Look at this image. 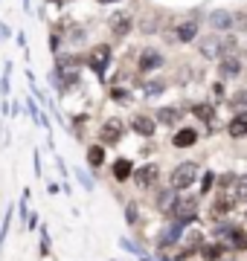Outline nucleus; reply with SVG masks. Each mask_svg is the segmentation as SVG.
Returning <instances> with one entry per match:
<instances>
[{"instance_id": "obj_12", "label": "nucleus", "mask_w": 247, "mask_h": 261, "mask_svg": "<svg viewBox=\"0 0 247 261\" xmlns=\"http://www.w3.org/2000/svg\"><path fill=\"white\" fill-rule=\"evenodd\" d=\"M131 130L140 134L143 140H152L154 130H157V119L154 116H145V113H137V116H131Z\"/></svg>"}, {"instance_id": "obj_13", "label": "nucleus", "mask_w": 247, "mask_h": 261, "mask_svg": "<svg viewBox=\"0 0 247 261\" xmlns=\"http://www.w3.org/2000/svg\"><path fill=\"white\" fill-rule=\"evenodd\" d=\"M171 215L192 224V221H195V215H198V197H181V200L175 203V209H171Z\"/></svg>"}, {"instance_id": "obj_5", "label": "nucleus", "mask_w": 247, "mask_h": 261, "mask_svg": "<svg viewBox=\"0 0 247 261\" xmlns=\"http://www.w3.org/2000/svg\"><path fill=\"white\" fill-rule=\"evenodd\" d=\"M166 67V56H163L160 49H154V47H143L140 49V58H137V70L143 75L154 73V70H163Z\"/></svg>"}, {"instance_id": "obj_22", "label": "nucleus", "mask_w": 247, "mask_h": 261, "mask_svg": "<svg viewBox=\"0 0 247 261\" xmlns=\"http://www.w3.org/2000/svg\"><path fill=\"white\" fill-rule=\"evenodd\" d=\"M221 49H224V56H236L238 53V38L233 32H224L221 35Z\"/></svg>"}, {"instance_id": "obj_20", "label": "nucleus", "mask_w": 247, "mask_h": 261, "mask_svg": "<svg viewBox=\"0 0 247 261\" xmlns=\"http://www.w3.org/2000/svg\"><path fill=\"white\" fill-rule=\"evenodd\" d=\"M183 111H178V108H160L157 111V122H163V125H169V128H175L178 122H181Z\"/></svg>"}, {"instance_id": "obj_29", "label": "nucleus", "mask_w": 247, "mask_h": 261, "mask_svg": "<svg viewBox=\"0 0 247 261\" xmlns=\"http://www.w3.org/2000/svg\"><path fill=\"white\" fill-rule=\"evenodd\" d=\"M230 105H233L236 111H247V87H244V90H238V93L230 99Z\"/></svg>"}, {"instance_id": "obj_18", "label": "nucleus", "mask_w": 247, "mask_h": 261, "mask_svg": "<svg viewBox=\"0 0 247 261\" xmlns=\"http://www.w3.org/2000/svg\"><path fill=\"white\" fill-rule=\"evenodd\" d=\"M230 200H233V203H247V174L236 177V183L230 189Z\"/></svg>"}, {"instance_id": "obj_10", "label": "nucleus", "mask_w": 247, "mask_h": 261, "mask_svg": "<svg viewBox=\"0 0 247 261\" xmlns=\"http://www.w3.org/2000/svg\"><path fill=\"white\" fill-rule=\"evenodd\" d=\"M157 177H160V168L154 166V163H145L143 168H134V186H140V189H152L154 183H157Z\"/></svg>"}, {"instance_id": "obj_4", "label": "nucleus", "mask_w": 247, "mask_h": 261, "mask_svg": "<svg viewBox=\"0 0 247 261\" xmlns=\"http://www.w3.org/2000/svg\"><path fill=\"white\" fill-rule=\"evenodd\" d=\"M201 20H204V15H192V18H183L178 20V27L171 29L175 32V44H195L201 35Z\"/></svg>"}, {"instance_id": "obj_2", "label": "nucleus", "mask_w": 247, "mask_h": 261, "mask_svg": "<svg viewBox=\"0 0 247 261\" xmlns=\"http://www.w3.org/2000/svg\"><path fill=\"white\" fill-rule=\"evenodd\" d=\"M134 27H137V18H134L131 12H125V9H116L114 15L108 18V32H111L114 41H125V38L131 35Z\"/></svg>"}, {"instance_id": "obj_24", "label": "nucleus", "mask_w": 247, "mask_h": 261, "mask_svg": "<svg viewBox=\"0 0 247 261\" xmlns=\"http://www.w3.org/2000/svg\"><path fill=\"white\" fill-rule=\"evenodd\" d=\"M64 38L70 41V44H85V41H87V29L85 27H70L64 32Z\"/></svg>"}, {"instance_id": "obj_15", "label": "nucleus", "mask_w": 247, "mask_h": 261, "mask_svg": "<svg viewBox=\"0 0 247 261\" xmlns=\"http://www.w3.org/2000/svg\"><path fill=\"white\" fill-rule=\"evenodd\" d=\"M181 200V195H178V189L169 183V189H163L160 195H157V212L163 215H171V209H175V203Z\"/></svg>"}, {"instance_id": "obj_23", "label": "nucleus", "mask_w": 247, "mask_h": 261, "mask_svg": "<svg viewBox=\"0 0 247 261\" xmlns=\"http://www.w3.org/2000/svg\"><path fill=\"white\" fill-rule=\"evenodd\" d=\"M192 113H195V116H198V119L209 122V125H212V119H215V111H212V105H207V102L195 105V108H192Z\"/></svg>"}, {"instance_id": "obj_17", "label": "nucleus", "mask_w": 247, "mask_h": 261, "mask_svg": "<svg viewBox=\"0 0 247 261\" xmlns=\"http://www.w3.org/2000/svg\"><path fill=\"white\" fill-rule=\"evenodd\" d=\"M198 142V130L195 128H181L178 134H171V145L175 148H192Z\"/></svg>"}, {"instance_id": "obj_8", "label": "nucleus", "mask_w": 247, "mask_h": 261, "mask_svg": "<svg viewBox=\"0 0 247 261\" xmlns=\"http://www.w3.org/2000/svg\"><path fill=\"white\" fill-rule=\"evenodd\" d=\"M122 137H125V122L119 119V116H111V119L102 125V130H99V142H102V145H116Z\"/></svg>"}, {"instance_id": "obj_3", "label": "nucleus", "mask_w": 247, "mask_h": 261, "mask_svg": "<svg viewBox=\"0 0 247 261\" xmlns=\"http://www.w3.org/2000/svg\"><path fill=\"white\" fill-rule=\"evenodd\" d=\"M198 174H201V168H198V163H181V166H175L171 168V174H169V183L178 192H183V189H189L195 180H198Z\"/></svg>"}, {"instance_id": "obj_14", "label": "nucleus", "mask_w": 247, "mask_h": 261, "mask_svg": "<svg viewBox=\"0 0 247 261\" xmlns=\"http://www.w3.org/2000/svg\"><path fill=\"white\" fill-rule=\"evenodd\" d=\"M227 137L230 140H247V111H238L227 122Z\"/></svg>"}, {"instance_id": "obj_35", "label": "nucleus", "mask_w": 247, "mask_h": 261, "mask_svg": "<svg viewBox=\"0 0 247 261\" xmlns=\"http://www.w3.org/2000/svg\"><path fill=\"white\" fill-rule=\"evenodd\" d=\"M137 218H140V215H137V203H128L125 206V221H128V224H137Z\"/></svg>"}, {"instance_id": "obj_7", "label": "nucleus", "mask_w": 247, "mask_h": 261, "mask_svg": "<svg viewBox=\"0 0 247 261\" xmlns=\"http://www.w3.org/2000/svg\"><path fill=\"white\" fill-rule=\"evenodd\" d=\"M186 224H189V221L175 218L169 226H163V232L157 235V247H160V250H169V247H175V244L183 238V229H186Z\"/></svg>"}, {"instance_id": "obj_32", "label": "nucleus", "mask_w": 247, "mask_h": 261, "mask_svg": "<svg viewBox=\"0 0 247 261\" xmlns=\"http://www.w3.org/2000/svg\"><path fill=\"white\" fill-rule=\"evenodd\" d=\"M61 44H64V38L58 35V32H50V49H53V56L61 53Z\"/></svg>"}, {"instance_id": "obj_38", "label": "nucleus", "mask_w": 247, "mask_h": 261, "mask_svg": "<svg viewBox=\"0 0 247 261\" xmlns=\"http://www.w3.org/2000/svg\"><path fill=\"white\" fill-rule=\"evenodd\" d=\"M96 3H102V6H111V3H119V0H96Z\"/></svg>"}, {"instance_id": "obj_33", "label": "nucleus", "mask_w": 247, "mask_h": 261, "mask_svg": "<svg viewBox=\"0 0 247 261\" xmlns=\"http://www.w3.org/2000/svg\"><path fill=\"white\" fill-rule=\"evenodd\" d=\"M76 180L82 183V189H85V192H93V180L87 177V174L82 171V168H76Z\"/></svg>"}, {"instance_id": "obj_21", "label": "nucleus", "mask_w": 247, "mask_h": 261, "mask_svg": "<svg viewBox=\"0 0 247 261\" xmlns=\"http://www.w3.org/2000/svg\"><path fill=\"white\" fill-rule=\"evenodd\" d=\"M87 163H90L93 168H99L105 163V145H102V142H96V145L87 148Z\"/></svg>"}, {"instance_id": "obj_28", "label": "nucleus", "mask_w": 247, "mask_h": 261, "mask_svg": "<svg viewBox=\"0 0 247 261\" xmlns=\"http://www.w3.org/2000/svg\"><path fill=\"white\" fill-rule=\"evenodd\" d=\"M221 250H227V244H224V247H221V244H209V247H204V258H209V261L221 258Z\"/></svg>"}, {"instance_id": "obj_31", "label": "nucleus", "mask_w": 247, "mask_h": 261, "mask_svg": "<svg viewBox=\"0 0 247 261\" xmlns=\"http://www.w3.org/2000/svg\"><path fill=\"white\" fill-rule=\"evenodd\" d=\"M212 186H215V174L212 171H204V177H201V195H207Z\"/></svg>"}, {"instance_id": "obj_34", "label": "nucleus", "mask_w": 247, "mask_h": 261, "mask_svg": "<svg viewBox=\"0 0 247 261\" xmlns=\"http://www.w3.org/2000/svg\"><path fill=\"white\" fill-rule=\"evenodd\" d=\"M119 247H122L125 252H134V255H143V250L137 247L134 241H128V238H119Z\"/></svg>"}, {"instance_id": "obj_27", "label": "nucleus", "mask_w": 247, "mask_h": 261, "mask_svg": "<svg viewBox=\"0 0 247 261\" xmlns=\"http://www.w3.org/2000/svg\"><path fill=\"white\" fill-rule=\"evenodd\" d=\"M233 29L236 32H247V12H233Z\"/></svg>"}, {"instance_id": "obj_26", "label": "nucleus", "mask_w": 247, "mask_h": 261, "mask_svg": "<svg viewBox=\"0 0 247 261\" xmlns=\"http://www.w3.org/2000/svg\"><path fill=\"white\" fill-rule=\"evenodd\" d=\"M233 206H236V203H233V200H230L227 195H221L218 200H215V206H212V215H215V218H221V215H227L230 209H233Z\"/></svg>"}, {"instance_id": "obj_16", "label": "nucleus", "mask_w": 247, "mask_h": 261, "mask_svg": "<svg viewBox=\"0 0 247 261\" xmlns=\"http://www.w3.org/2000/svg\"><path fill=\"white\" fill-rule=\"evenodd\" d=\"M111 174H114L116 183H128L134 174V163L128 157H116L114 160V166H111Z\"/></svg>"}, {"instance_id": "obj_19", "label": "nucleus", "mask_w": 247, "mask_h": 261, "mask_svg": "<svg viewBox=\"0 0 247 261\" xmlns=\"http://www.w3.org/2000/svg\"><path fill=\"white\" fill-rule=\"evenodd\" d=\"M137 29L143 35H154V32H160V18L157 15H143V18H137Z\"/></svg>"}, {"instance_id": "obj_25", "label": "nucleus", "mask_w": 247, "mask_h": 261, "mask_svg": "<svg viewBox=\"0 0 247 261\" xmlns=\"http://www.w3.org/2000/svg\"><path fill=\"white\" fill-rule=\"evenodd\" d=\"M163 90H166V82H160V79H154V82H145L143 84V96H163Z\"/></svg>"}, {"instance_id": "obj_1", "label": "nucleus", "mask_w": 247, "mask_h": 261, "mask_svg": "<svg viewBox=\"0 0 247 261\" xmlns=\"http://www.w3.org/2000/svg\"><path fill=\"white\" fill-rule=\"evenodd\" d=\"M111 58H114L111 44H96V47H90V53H87V58H85V64L90 67L96 75H99V82H105V73H108Z\"/></svg>"}, {"instance_id": "obj_36", "label": "nucleus", "mask_w": 247, "mask_h": 261, "mask_svg": "<svg viewBox=\"0 0 247 261\" xmlns=\"http://www.w3.org/2000/svg\"><path fill=\"white\" fill-rule=\"evenodd\" d=\"M212 90H215V96H218V99H221V96H224V79H221V82H215V84H212Z\"/></svg>"}, {"instance_id": "obj_11", "label": "nucleus", "mask_w": 247, "mask_h": 261, "mask_svg": "<svg viewBox=\"0 0 247 261\" xmlns=\"http://www.w3.org/2000/svg\"><path fill=\"white\" fill-rule=\"evenodd\" d=\"M241 70H244V64H241L238 56H221L218 58V75L224 79V82H227V79H238Z\"/></svg>"}, {"instance_id": "obj_37", "label": "nucleus", "mask_w": 247, "mask_h": 261, "mask_svg": "<svg viewBox=\"0 0 247 261\" xmlns=\"http://www.w3.org/2000/svg\"><path fill=\"white\" fill-rule=\"evenodd\" d=\"M6 38H9V27H6V23H0V41H6Z\"/></svg>"}, {"instance_id": "obj_6", "label": "nucleus", "mask_w": 247, "mask_h": 261, "mask_svg": "<svg viewBox=\"0 0 247 261\" xmlns=\"http://www.w3.org/2000/svg\"><path fill=\"white\" fill-rule=\"evenodd\" d=\"M195 47H198L201 58H207V61H218V58L224 56V49H221V32H212V35H198Z\"/></svg>"}, {"instance_id": "obj_9", "label": "nucleus", "mask_w": 247, "mask_h": 261, "mask_svg": "<svg viewBox=\"0 0 247 261\" xmlns=\"http://www.w3.org/2000/svg\"><path fill=\"white\" fill-rule=\"evenodd\" d=\"M204 20L209 23L212 32H221V35H224V32H233V12L230 9H212Z\"/></svg>"}, {"instance_id": "obj_30", "label": "nucleus", "mask_w": 247, "mask_h": 261, "mask_svg": "<svg viewBox=\"0 0 247 261\" xmlns=\"http://www.w3.org/2000/svg\"><path fill=\"white\" fill-rule=\"evenodd\" d=\"M236 177H238V174H233V171H224V174H221V177L215 180V183H218V189L224 192V189H233V183H236Z\"/></svg>"}]
</instances>
